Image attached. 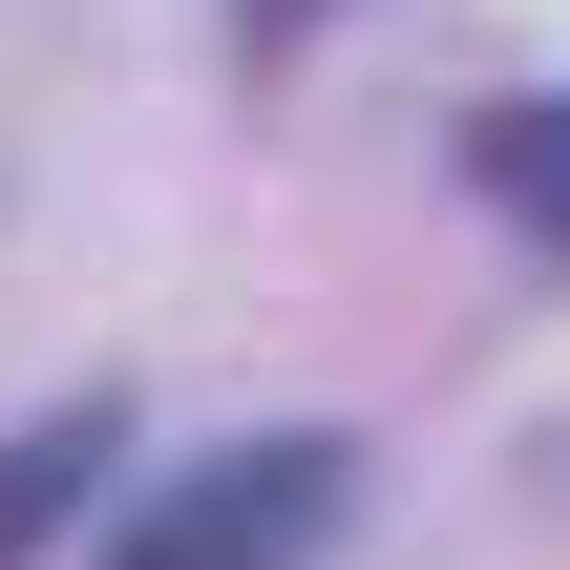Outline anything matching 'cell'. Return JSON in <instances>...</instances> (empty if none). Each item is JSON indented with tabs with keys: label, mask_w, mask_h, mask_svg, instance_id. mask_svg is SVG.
Masks as SVG:
<instances>
[{
	"label": "cell",
	"mask_w": 570,
	"mask_h": 570,
	"mask_svg": "<svg viewBox=\"0 0 570 570\" xmlns=\"http://www.w3.org/2000/svg\"><path fill=\"white\" fill-rule=\"evenodd\" d=\"M338 508H360V444H317V423H275V444H212V465H169L106 570H317L338 550Z\"/></svg>",
	"instance_id": "cell-1"
},
{
	"label": "cell",
	"mask_w": 570,
	"mask_h": 570,
	"mask_svg": "<svg viewBox=\"0 0 570 570\" xmlns=\"http://www.w3.org/2000/svg\"><path fill=\"white\" fill-rule=\"evenodd\" d=\"M106 487H127V423H106V402H42V423L0 444V570H42L63 529H106Z\"/></svg>",
	"instance_id": "cell-2"
},
{
	"label": "cell",
	"mask_w": 570,
	"mask_h": 570,
	"mask_svg": "<svg viewBox=\"0 0 570 570\" xmlns=\"http://www.w3.org/2000/svg\"><path fill=\"white\" fill-rule=\"evenodd\" d=\"M465 190H487L529 254H570V85H508V106H465Z\"/></svg>",
	"instance_id": "cell-3"
}]
</instances>
